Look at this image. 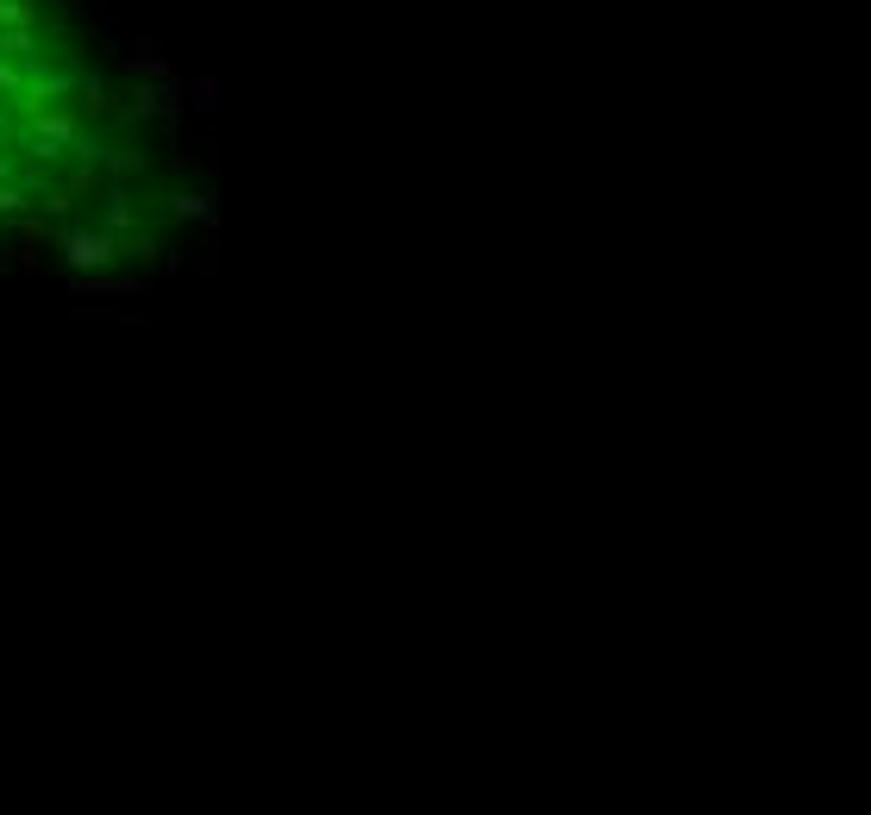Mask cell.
<instances>
[{
	"instance_id": "1",
	"label": "cell",
	"mask_w": 871,
	"mask_h": 815,
	"mask_svg": "<svg viewBox=\"0 0 871 815\" xmlns=\"http://www.w3.org/2000/svg\"><path fill=\"white\" fill-rule=\"evenodd\" d=\"M132 157V95L76 0H0V239L101 214Z\"/></svg>"
}]
</instances>
